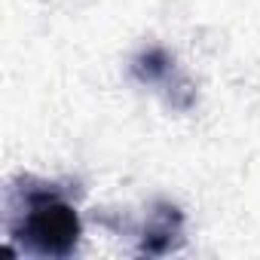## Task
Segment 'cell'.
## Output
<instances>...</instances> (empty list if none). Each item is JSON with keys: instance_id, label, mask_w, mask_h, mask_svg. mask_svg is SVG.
Listing matches in <instances>:
<instances>
[{"instance_id": "1", "label": "cell", "mask_w": 260, "mask_h": 260, "mask_svg": "<svg viewBox=\"0 0 260 260\" xmlns=\"http://www.w3.org/2000/svg\"><path fill=\"white\" fill-rule=\"evenodd\" d=\"M25 236L37 254L49 257H64L74 251L77 236H80V220L77 211L52 196L37 199L25 217Z\"/></svg>"}]
</instances>
